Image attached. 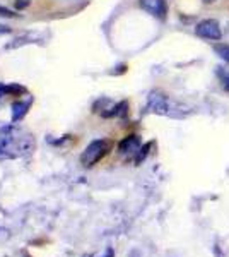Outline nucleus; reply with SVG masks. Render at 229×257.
Listing matches in <instances>:
<instances>
[{
    "label": "nucleus",
    "instance_id": "7",
    "mask_svg": "<svg viewBox=\"0 0 229 257\" xmlns=\"http://www.w3.org/2000/svg\"><path fill=\"white\" fill-rule=\"evenodd\" d=\"M217 77L220 79V84L222 88L229 91V69H224V67H217Z\"/></svg>",
    "mask_w": 229,
    "mask_h": 257
},
{
    "label": "nucleus",
    "instance_id": "1",
    "mask_svg": "<svg viewBox=\"0 0 229 257\" xmlns=\"http://www.w3.org/2000/svg\"><path fill=\"white\" fill-rule=\"evenodd\" d=\"M111 149V143L106 139H96L93 143L89 144L84 153L81 155V163L82 167L89 168V167H94L96 163H98L99 160H103L105 156L110 153Z\"/></svg>",
    "mask_w": 229,
    "mask_h": 257
},
{
    "label": "nucleus",
    "instance_id": "6",
    "mask_svg": "<svg viewBox=\"0 0 229 257\" xmlns=\"http://www.w3.org/2000/svg\"><path fill=\"white\" fill-rule=\"evenodd\" d=\"M214 52L229 65V45L227 43H215L214 45Z\"/></svg>",
    "mask_w": 229,
    "mask_h": 257
},
{
    "label": "nucleus",
    "instance_id": "5",
    "mask_svg": "<svg viewBox=\"0 0 229 257\" xmlns=\"http://www.w3.org/2000/svg\"><path fill=\"white\" fill-rule=\"evenodd\" d=\"M149 106L154 108V111H157V113H168L169 110L168 98L161 93H152L151 98H149Z\"/></svg>",
    "mask_w": 229,
    "mask_h": 257
},
{
    "label": "nucleus",
    "instance_id": "11",
    "mask_svg": "<svg viewBox=\"0 0 229 257\" xmlns=\"http://www.w3.org/2000/svg\"><path fill=\"white\" fill-rule=\"evenodd\" d=\"M205 4H214V2H217V0H203Z\"/></svg>",
    "mask_w": 229,
    "mask_h": 257
},
{
    "label": "nucleus",
    "instance_id": "4",
    "mask_svg": "<svg viewBox=\"0 0 229 257\" xmlns=\"http://www.w3.org/2000/svg\"><path fill=\"white\" fill-rule=\"evenodd\" d=\"M140 149V139L139 136L132 134V136H127L122 143L118 144V151L122 153V155H137Z\"/></svg>",
    "mask_w": 229,
    "mask_h": 257
},
{
    "label": "nucleus",
    "instance_id": "2",
    "mask_svg": "<svg viewBox=\"0 0 229 257\" xmlns=\"http://www.w3.org/2000/svg\"><path fill=\"white\" fill-rule=\"evenodd\" d=\"M197 36H200L203 40H212L217 41L222 38V30H220V24L215 19H203L197 24L195 28Z\"/></svg>",
    "mask_w": 229,
    "mask_h": 257
},
{
    "label": "nucleus",
    "instance_id": "10",
    "mask_svg": "<svg viewBox=\"0 0 229 257\" xmlns=\"http://www.w3.org/2000/svg\"><path fill=\"white\" fill-rule=\"evenodd\" d=\"M6 91H7V88H6V86H0V98L4 96V93H6Z\"/></svg>",
    "mask_w": 229,
    "mask_h": 257
},
{
    "label": "nucleus",
    "instance_id": "9",
    "mask_svg": "<svg viewBox=\"0 0 229 257\" xmlns=\"http://www.w3.org/2000/svg\"><path fill=\"white\" fill-rule=\"evenodd\" d=\"M152 148V143H147L145 146H142L139 149V153H137V158H135V163L139 165L140 161H144L145 158H147V155H149V149Z\"/></svg>",
    "mask_w": 229,
    "mask_h": 257
},
{
    "label": "nucleus",
    "instance_id": "8",
    "mask_svg": "<svg viewBox=\"0 0 229 257\" xmlns=\"http://www.w3.org/2000/svg\"><path fill=\"white\" fill-rule=\"evenodd\" d=\"M12 108H14V120H18L26 113V110L29 108V103H16Z\"/></svg>",
    "mask_w": 229,
    "mask_h": 257
},
{
    "label": "nucleus",
    "instance_id": "3",
    "mask_svg": "<svg viewBox=\"0 0 229 257\" xmlns=\"http://www.w3.org/2000/svg\"><path fill=\"white\" fill-rule=\"evenodd\" d=\"M140 7L157 19H164L168 14V4L166 0H139Z\"/></svg>",
    "mask_w": 229,
    "mask_h": 257
}]
</instances>
